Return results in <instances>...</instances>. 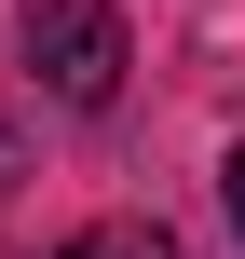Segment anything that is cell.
<instances>
[{
  "instance_id": "cell-1",
  "label": "cell",
  "mask_w": 245,
  "mask_h": 259,
  "mask_svg": "<svg viewBox=\"0 0 245 259\" xmlns=\"http://www.w3.org/2000/svg\"><path fill=\"white\" fill-rule=\"evenodd\" d=\"M27 68H41L55 109H109L136 55H123V14H109V0H41V14H27Z\"/></svg>"
},
{
  "instance_id": "cell-2",
  "label": "cell",
  "mask_w": 245,
  "mask_h": 259,
  "mask_svg": "<svg viewBox=\"0 0 245 259\" xmlns=\"http://www.w3.org/2000/svg\"><path fill=\"white\" fill-rule=\"evenodd\" d=\"M68 259H177V232H150V219H95V232H68Z\"/></svg>"
},
{
  "instance_id": "cell-3",
  "label": "cell",
  "mask_w": 245,
  "mask_h": 259,
  "mask_svg": "<svg viewBox=\"0 0 245 259\" xmlns=\"http://www.w3.org/2000/svg\"><path fill=\"white\" fill-rule=\"evenodd\" d=\"M218 191H232V232H245V150H232V178H218Z\"/></svg>"
},
{
  "instance_id": "cell-4",
  "label": "cell",
  "mask_w": 245,
  "mask_h": 259,
  "mask_svg": "<svg viewBox=\"0 0 245 259\" xmlns=\"http://www.w3.org/2000/svg\"><path fill=\"white\" fill-rule=\"evenodd\" d=\"M0 191H14V137H0Z\"/></svg>"
}]
</instances>
